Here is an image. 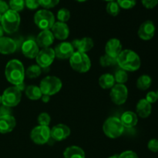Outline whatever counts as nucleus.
I'll return each mask as SVG.
<instances>
[{
    "instance_id": "26",
    "label": "nucleus",
    "mask_w": 158,
    "mask_h": 158,
    "mask_svg": "<svg viewBox=\"0 0 158 158\" xmlns=\"http://www.w3.org/2000/svg\"><path fill=\"white\" fill-rule=\"evenodd\" d=\"M25 93L26 95L29 100H38L41 99L42 94L41 90L40 89V86H35V85H30V86H27L25 89Z\"/></svg>"
},
{
    "instance_id": "6",
    "label": "nucleus",
    "mask_w": 158,
    "mask_h": 158,
    "mask_svg": "<svg viewBox=\"0 0 158 158\" xmlns=\"http://www.w3.org/2000/svg\"><path fill=\"white\" fill-rule=\"evenodd\" d=\"M63 83L60 78L54 76H48L41 80L40 89L43 95L52 96L59 93L61 89Z\"/></svg>"
},
{
    "instance_id": "27",
    "label": "nucleus",
    "mask_w": 158,
    "mask_h": 158,
    "mask_svg": "<svg viewBox=\"0 0 158 158\" xmlns=\"http://www.w3.org/2000/svg\"><path fill=\"white\" fill-rule=\"evenodd\" d=\"M152 83V80L148 75H142L137 81V87L140 90H147L149 89Z\"/></svg>"
},
{
    "instance_id": "36",
    "label": "nucleus",
    "mask_w": 158,
    "mask_h": 158,
    "mask_svg": "<svg viewBox=\"0 0 158 158\" xmlns=\"http://www.w3.org/2000/svg\"><path fill=\"white\" fill-rule=\"evenodd\" d=\"M40 5L45 9L53 8L60 2V0H39Z\"/></svg>"
},
{
    "instance_id": "25",
    "label": "nucleus",
    "mask_w": 158,
    "mask_h": 158,
    "mask_svg": "<svg viewBox=\"0 0 158 158\" xmlns=\"http://www.w3.org/2000/svg\"><path fill=\"white\" fill-rule=\"evenodd\" d=\"M115 79L114 75L110 73H105L100 76L99 78V85L102 89H111L115 85Z\"/></svg>"
},
{
    "instance_id": "8",
    "label": "nucleus",
    "mask_w": 158,
    "mask_h": 158,
    "mask_svg": "<svg viewBox=\"0 0 158 158\" xmlns=\"http://www.w3.org/2000/svg\"><path fill=\"white\" fill-rule=\"evenodd\" d=\"M2 105L9 107L16 106L21 101L22 92L16 86H10L6 89L2 95Z\"/></svg>"
},
{
    "instance_id": "10",
    "label": "nucleus",
    "mask_w": 158,
    "mask_h": 158,
    "mask_svg": "<svg viewBox=\"0 0 158 158\" xmlns=\"http://www.w3.org/2000/svg\"><path fill=\"white\" fill-rule=\"evenodd\" d=\"M111 100L116 105H122L126 103L128 97L127 87L124 84H115L111 88Z\"/></svg>"
},
{
    "instance_id": "51",
    "label": "nucleus",
    "mask_w": 158,
    "mask_h": 158,
    "mask_svg": "<svg viewBox=\"0 0 158 158\" xmlns=\"http://www.w3.org/2000/svg\"><path fill=\"white\" fill-rule=\"evenodd\" d=\"M2 14H0V23H1V20H2Z\"/></svg>"
},
{
    "instance_id": "49",
    "label": "nucleus",
    "mask_w": 158,
    "mask_h": 158,
    "mask_svg": "<svg viewBox=\"0 0 158 158\" xmlns=\"http://www.w3.org/2000/svg\"><path fill=\"white\" fill-rule=\"evenodd\" d=\"M77 2H85V1H87V0H76Z\"/></svg>"
},
{
    "instance_id": "1",
    "label": "nucleus",
    "mask_w": 158,
    "mask_h": 158,
    "mask_svg": "<svg viewBox=\"0 0 158 158\" xmlns=\"http://www.w3.org/2000/svg\"><path fill=\"white\" fill-rule=\"evenodd\" d=\"M6 78L14 86L23 83L26 76L24 66L18 60H11L7 63L5 69Z\"/></svg>"
},
{
    "instance_id": "42",
    "label": "nucleus",
    "mask_w": 158,
    "mask_h": 158,
    "mask_svg": "<svg viewBox=\"0 0 158 158\" xmlns=\"http://www.w3.org/2000/svg\"><path fill=\"white\" fill-rule=\"evenodd\" d=\"M0 114H1V116L12 115V110H11V107L5 106V105H2L0 106Z\"/></svg>"
},
{
    "instance_id": "35",
    "label": "nucleus",
    "mask_w": 158,
    "mask_h": 158,
    "mask_svg": "<svg viewBox=\"0 0 158 158\" xmlns=\"http://www.w3.org/2000/svg\"><path fill=\"white\" fill-rule=\"evenodd\" d=\"M117 2L122 9H130L135 6L137 1L136 0H117Z\"/></svg>"
},
{
    "instance_id": "13",
    "label": "nucleus",
    "mask_w": 158,
    "mask_h": 158,
    "mask_svg": "<svg viewBox=\"0 0 158 158\" xmlns=\"http://www.w3.org/2000/svg\"><path fill=\"white\" fill-rule=\"evenodd\" d=\"M70 135V129L63 123L55 125L50 129V137L55 141H63Z\"/></svg>"
},
{
    "instance_id": "45",
    "label": "nucleus",
    "mask_w": 158,
    "mask_h": 158,
    "mask_svg": "<svg viewBox=\"0 0 158 158\" xmlns=\"http://www.w3.org/2000/svg\"><path fill=\"white\" fill-rule=\"evenodd\" d=\"M16 86L17 88H18L19 89L20 91H23V90H25V89H26V86H25V84H24V83H20V84H19V85H17V86Z\"/></svg>"
},
{
    "instance_id": "23",
    "label": "nucleus",
    "mask_w": 158,
    "mask_h": 158,
    "mask_svg": "<svg viewBox=\"0 0 158 158\" xmlns=\"http://www.w3.org/2000/svg\"><path fill=\"white\" fill-rule=\"evenodd\" d=\"M136 110H137V114L139 117H140L141 118H147L151 115L152 106H151V103L147 101L145 99H141L137 103Z\"/></svg>"
},
{
    "instance_id": "21",
    "label": "nucleus",
    "mask_w": 158,
    "mask_h": 158,
    "mask_svg": "<svg viewBox=\"0 0 158 158\" xmlns=\"http://www.w3.org/2000/svg\"><path fill=\"white\" fill-rule=\"evenodd\" d=\"M16 125L15 119L12 115L0 117V134H8L13 131Z\"/></svg>"
},
{
    "instance_id": "14",
    "label": "nucleus",
    "mask_w": 158,
    "mask_h": 158,
    "mask_svg": "<svg viewBox=\"0 0 158 158\" xmlns=\"http://www.w3.org/2000/svg\"><path fill=\"white\" fill-rule=\"evenodd\" d=\"M156 28L151 20L143 22L138 29V36L143 40H150L154 36Z\"/></svg>"
},
{
    "instance_id": "18",
    "label": "nucleus",
    "mask_w": 158,
    "mask_h": 158,
    "mask_svg": "<svg viewBox=\"0 0 158 158\" xmlns=\"http://www.w3.org/2000/svg\"><path fill=\"white\" fill-rule=\"evenodd\" d=\"M122 51V44L118 39L113 38L108 40L105 46V52L106 55L114 58H117Z\"/></svg>"
},
{
    "instance_id": "28",
    "label": "nucleus",
    "mask_w": 158,
    "mask_h": 158,
    "mask_svg": "<svg viewBox=\"0 0 158 158\" xmlns=\"http://www.w3.org/2000/svg\"><path fill=\"white\" fill-rule=\"evenodd\" d=\"M25 73H26V76L28 78L34 79L40 77L42 73V69L41 67L38 65H31L30 66L27 68Z\"/></svg>"
},
{
    "instance_id": "48",
    "label": "nucleus",
    "mask_w": 158,
    "mask_h": 158,
    "mask_svg": "<svg viewBox=\"0 0 158 158\" xmlns=\"http://www.w3.org/2000/svg\"><path fill=\"white\" fill-rule=\"evenodd\" d=\"M0 104H2V96H0Z\"/></svg>"
},
{
    "instance_id": "12",
    "label": "nucleus",
    "mask_w": 158,
    "mask_h": 158,
    "mask_svg": "<svg viewBox=\"0 0 158 158\" xmlns=\"http://www.w3.org/2000/svg\"><path fill=\"white\" fill-rule=\"evenodd\" d=\"M54 52L56 57L60 60H66L70 58L75 51L72 43L69 42H62L56 45L54 49Z\"/></svg>"
},
{
    "instance_id": "47",
    "label": "nucleus",
    "mask_w": 158,
    "mask_h": 158,
    "mask_svg": "<svg viewBox=\"0 0 158 158\" xmlns=\"http://www.w3.org/2000/svg\"><path fill=\"white\" fill-rule=\"evenodd\" d=\"M108 158H119V155H117V154H115V155H113V156H111V157H110Z\"/></svg>"
},
{
    "instance_id": "32",
    "label": "nucleus",
    "mask_w": 158,
    "mask_h": 158,
    "mask_svg": "<svg viewBox=\"0 0 158 158\" xmlns=\"http://www.w3.org/2000/svg\"><path fill=\"white\" fill-rule=\"evenodd\" d=\"M70 18V12L66 8H62L57 12V19L59 22L66 23Z\"/></svg>"
},
{
    "instance_id": "34",
    "label": "nucleus",
    "mask_w": 158,
    "mask_h": 158,
    "mask_svg": "<svg viewBox=\"0 0 158 158\" xmlns=\"http://www.w3.org/2000/svg\"><path fill=\"white\" fill-rule=\"evenodd\" d=\"M37 120H38L39 125H40V126L49 127V124L51 121V118L49 114H48L47 113H41L39 115Z\"/></svg>"
},
{
    "instance_id": "22",
    "label": "nucleus",
    "mask_w": 158,
    "mask_h": 158,
    "mask_svg": "<svg viewBox=\"0 0 158 158\" xmlns=\"http://www.w3.org/2000/svg\"><path fill=\"white\" fill-rule=\"evenodd\" d=\"M120 120L123 127L127 128L134 127L137 124V122H138L137 115L132 111H126L123 113Z\"/></svg>"
},
{
    "instance_id": "5",
    "label": "nucleus",
    "mask_w": 158,
    "mask_h": 158,
    "mask_svg": "<svg viewBox=\"0 0 158 158\" xmlns=\"http://www.w3.org/2000/svg\"><path fill=\"white\" fill-rule=\"evenodd\" d=\"M69 64L73 69L79 73H86L91 67V61L88 55L84 52L75 51L69 58Z\"/></svg>"
},
{
    "instance_id": "7",
    "label": "nucleus",
    "mask_w": 158,
    "mask_h": 158,
    "mask_svg": "<svg viewBox=\"0 0 158 158\" xmlns=\"http://www.w3.org/2000/svg\"><path fill=\"white\" fill-rule=\"evenodd\" d=\"M34 23L42 30H49L55 23V16L50 11L41 9L35 12Z\"/></svg>"
},
{
    "instance_id": "11",
    "label": "nucleus",
    "mask_w": 158,
    "mask_h": 158,
    "mask_svg": "<svg viewBox=\"0 0 158 158\" xmlns=\"http://www.w3.org/2000/svg\"><path fill=\"white\" fill-rule=\"evenodd\" d=\"M55 52L52 48H46L40 50L38 55L35 57L38 66L41 68H47L53 63L55 59Z\"/></svg>"
},
{
    "instance_id": "3",
    "label": "nucleus",
    "mask_w": 158,
    "mask_h": 158,
    "mask_svg": "<svg viewBox=\"0 0 158 158\" xmlns=\"http://www.w3.org/2000/svg\"><path fill=\"white\" fill-rule=\"evenodd\" d=\"M124 128L120 118L116 117L107 118L103 125V133L106 137L111 139H116L120 137L124 131Z\"/></svg>"
},
{
    "instance_id": "29",
    "label": "nucleus",
    "mask_w": 158,
    "mask_h": 158,
    "mask_svg": "<svg viewBox=\"0 0 158 158\" xmlns=\"http://www.w3.org/2000/svg\"><path fill=\"white\" fill-rule=\"evenodd\" d=\"M100 64L103 67H107V66H114V65L117 64V58H114L110 56L104 54V55L101 56L100 58Z\"/></svg>"
},
{
    "instance_id": "52",
    "label": "nucleus",
    "mask_w": 158,
    "mask_h": 158,
    "mask_svg": "<svg viewBox=\"0 0 158 158\" xmlns=\"http://www.w3.org/2000/svg\"><path fill=\"white\" fill-rule=\"evenodd\" d=\"M156 94H157V100H158V90H157V92H156Z\"/></svg>"
},
{
    "instance_id": "17",
    "label": "nucleus",
    "mask_w": 158,
    "mask_h": 158,
    "mask_svg": "<svg viewBox=\"0 0 158 158\" xmlns=\"http://www.w3.org/2000/svg\"><path fill=\"white\" fill-rule=\"evenodd\" d=\"M17 49V43L13 39L2 36L0 38V53L9 55L14 53Z\"/></svg>"
},
{
    "instance_id": "16",
    "label": "nucleus",
    "mask_w": 158,
    "mask_h": 158,
    "mask_svg": "<svg viewBox=\"0 0 158 158\" xmlns=\"http://www.w3.org/2000/svg\"><path fill=\"white\" fill-rule=\"evenodd\" d=\"M51 32L53 34L55 38L60 40H66L69 35V29L67 24L59 21L54 23L51 29Z\"/></svg>"
},
{
    "instance_id": "30",
    "label": "nucleus",
    "mask_w": 158,
    "mask_h": 158,
    "mask_svg": "<svg viewBox=\"0 0 158 158\" xmlns=\"http://www.w3.org/2000/svg\"><path fill=\"white\" fill-rule=\"evenodd\" d=\"M120 11V7L116 1L109 2L106 5V12L112 16H117Z\"/></svg>"
},
{
    "instance_id": "15",
    "label": "nucleus",
    "mask_w": 158,
    "mask_h": 158,
    "mask_svg": "<svg viewBox=\"0 0 158 158\" xmlns=\"http://www.w3.org/2000/svg\"><path fill=\"white\" fill-rule=\"evenodd\" d=\"M22 52L26 57L29 59H34L36 57L40 52V49L36 42L33 40H27L23 42L21 46Z\"/></svg>"
},
{
    "instance_id": "31",
    "label": "nucleus",
    "mask_w": 158,
    "mask_h": 158,
    "mask_svg": "<svg viewBox=\"0 0 158 158\" xmlns=\"http://www.w3.org/2000/svg\"><path fill=\"white\" fill-rule=\"evenodd\" d=\"M115 82H117L118 84H124L128 80V75L127 72L123 69H118L115 74L114 75Z\"/></svg>"
},
{
    "instance_id": "38",
    "label": "nucleus",
    "mask_w": 158,
    "mask_h": 158,
    "mask_svg": "<svg viewBox=\"0 0 158 158\" xmlns=\"http://www.w3.org/2000/svg\"><path fill=\"white\" fill-rule=\"evenodd\" d=\"M148 149L154 153L158 152V140L157 139H151L148 143Z\"/></svg>"
},
{
    "instance_id": "40",
    "label": "nucleus",
    "mask_w": 158,
    "mask_h": 158,
    "mask_svg": "<svg viewBox=\"0 0 158 158\" xmlns=\"http://www.w3.org/2000/svg\"><path fill=\"white\" fill-rule=\"evenodd\" d=\"M145 100H146L148 102H149L151 104V103H155V102L157 100V94H156V92H154V91H151V92L148 93L146 95V98H145Z\"/></svg>"
},
{
    "instance_id": "4",
    "label": "nucleus",
    "mask_w": 158,
    "mask_h": 158,
    "mask_svg": "<svg viewBox=\"0 0 158 158\" xmlns=\"http://www.w3.org/2000/svg\"><path fill=\"white\" fill-rule=\"evenodd\" d=\"M1 26L4 32L8 34H12L18 30L20 25V15L15 11L9 9L2 16Z\"/></svg>"
},
{
    "instance_id": "41",
    "label": "nucleus",
    "mask_w": 158,
    "mask_h": 158,
    "mask_svg": "<svg viewBox=\"0 0 158 158\" xmlns=\"http://www.w3.org/2000/svg\"><path fill=\"white\" fill-rule=\"evenodd\" d=\"M119 158H139L134 151H126L119 155Z\"/></svg>"
},
{
    "instance_id": "43",
    "label": "nucleus",
    "mask_w": 158,
    "mask_h": 158,
    "mask_svg": "<svg viewBox=\"0 0 158 158\" xmlns=\"http://www.w3.org/2000/svg\"><path fill=\"white\" fill-rule=\"evenodd\" d=\"M9 9V6L7 3L3 0H0V14L3 15L5 12H7Z\"/></svg>"
},
{
    "instance_id": "46",
    "label": "nucleus",
    "mask_w": 158,
    "mask_h": 158,
    "mask_svg": "<svg viewBox=\"0 0 158 158\" xmlns=\"http://www.w3.org/2000/svg\"><path fill=\"white\" fill-rule=\"evenodd\" d=\"M3 34H4V29H3L2 26H0V38L3 36Z\"/></svg>"
},
{
    "instance_id": "44",
    "label": "nucleus",
    "mask_w": 158,
    "mask_h": 158,
    "mask_svg": "<svg viewBox=\"0 0 158 158\" xmlns=\"http://www.w3.org/2000/svg\"><path fill=\"white\" fill-rule=\"evenodd\" d=\"M41 100L43 103H48V102H49V100H50V97L47 95H43L41 97Z\"/></svg>"
},
{
    "instance_id": "2",
    "label": "nucleus",
    "mask_w": 158,
    "mask_h": 158,
    "mask_svg": "<svg viewBox=\"0 0 158 158\" xmlns=\"http://www.w3.org/2000/svg\"><path fill=\"white\" fill-rule=\"evenodd\" d=\"M118 66L122 69L129 72H134L140 67L141 61L137 52L131 49L122 50L117 58Z\"/></svg>"
},
{
    "instance_id": "24",
    "label": "nucleus",
    "mask_w": 158,
    "mask_h": 158,
    "mask_svg": "<svg viewBox=\"0 0 158 158\" xmlns=\"http://www.w3.org/2000/svg\"><path fill=\"white\" fill-rule=\"evenodd\" d=\"M64 158H86L85 152L78 146L68 147L63 152Z\"/></svg>"
},
{
    "instance_id": "50",
    "label": "nucleus",
    "mask_w": 158,
    "mask_h": 158,
    "mask_svg": "<svg viewBox=\"0 0 158 158\" xmlns=\"http://www.w3.org/2000/svg\"><path fill=\"white\" fill-rule=\"evenodd\" d=\"M104 1H106V2H113V1H115V0H104Z\"/></svg>"
},
{
    "instance_id": "37",
    "label": "nucleus",
    "mask_w": 158,
    "mask_h": 158,
    "mask_svg": "<svg viewBox=\"0 0 158 158\" xmlns=\"http://www.w3.org/2000/svg\"><path fill=\"white\" fill-rule=\"evenodd\" d=\"M25 1V6L29 9H37L40 5V1L39 0H24Z\"/></svg>"
},
{
    "instance_id": "39",
    "label": "nucleus",
    "mask_w": 158,
    "mask_h": 158,
    "mask_svg": "<svg viewBox=\"0 0 158 158\" xmlns=\"http://www.w3.org/2000/svg\"><path fill=\"white\" fill-rule=\"evenodd\" d=\"M141 2L147 9H153L158 4V0H141Z\"/></svg>"
},
{
    "instance_id": "33",
    "label": "nucleus",
    "mask_w": 158,
    "mask_h": 158,
    "mask_svg": "<svg viewBox=\"0 0 158 158\" xmlns=\"http://www.w3.org/2000/svg\"><path fill=\"white\" fill-rule=\"evenodd\" d=\"M9 6L10 7V9L18 12L24 9L25 1L24 0H10Z\"/></svg>"
},
{
    "instance_id": "19",
    "label": "nucleus",
    "mask_w": 158,
    "mask_h": 158,
    "mask_svg": "<svg viewBox=\"0 0 158 158\" xmlns=\"http://www.w3.org/2000/svg\"><path fill=\"white\" fill-rule=\"evenodd\" d=\"M54 38L55 37L50 30H43L38 34L35 42L39 47L46 49V48H49L52 44Z\"/></svg>"
},
{
    "instance_id": "9",
    "label": "nucleus",
    "mask_w": 158,
    "mask_h": 158,
    "mask_svg": "<svg viewBox=\"0 0 158 158\" xmlns=\"http://www.w3.org/2000/svg\"><path fill=\"white\" fill-rule=\"evenodd\" d=\"M30 138L35 144H45L51 138L50 128L47 126H40V125L35 127L30 133Z\"/></svg>"
},
{
    "instance_id": "53",
    "label": "nucleus",
    "mask_w": 158,
    "mask_h": 158,
    "mask_svg": "<svg viewBox=\"0 0 158 158\" xmlns=\"http://www.w3.org/2000/svg\"><path fill=\"white\" fill-rule=\"evenodd\" d=\"M0 117H1V114H0Z\"/></svg>"
},
{
    "instance_id": "20",
    "label": "nucleus",
    "mask_w": 158,
    "mask_h": 158,
    "mask_svg": "<svg viewBox=\"0 0 158 158\" xmlns=\"http://www.w3.org/2000/svg\"><path fill=\"white\" fill-rule=\"evenodd\" d=\"M73 46L77 51L86 53L94 48V40L89 37H84L80 40H74L72 43Z\"/></svg>"
}]
</instances>
